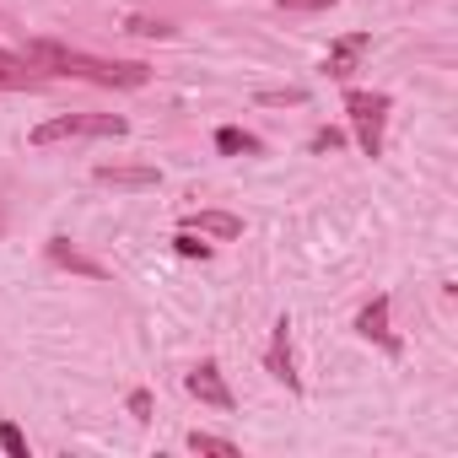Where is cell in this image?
I'll return each mask as SVG.
<instances>
[{
    "mask_svg": "<svg viewBox=\"0 0 458 458\" xmlns=\"http://www.w3.org/2000/svg\"><path fill=\"white\" fill-rule=\"evenodd\" d=\"M28 65L49 81V76H65V81H92V87H146L151 71L140 60H103V55H87V49H71V44H55V38H33L28 49Z\"/></svg>",
    "mask_w": 458,
    "mask_h": 458,
    "instance_id": "obj_1",
    "label": "cell"
},
{
    "mask_svg": "<svg viewBox=\"0 0 458 458\" xmlns=\"http://www.w3.org/2000/svg\"><path fill=\"white\" fill-rule=\"evenodd\" d=\"M130 124L119 119V114H60V119H49V124H38L33 130V146H65V140H119Z\"/></svg>",
    "mask_w": 458,
    "mask_h": 458,
    "instance_id": "obj_2",
    "label": "cell"
},
{
    "mask_svg": "<svg viewBox=\"0 0 458 458\" xmlns=\"http://www.w3.org/2000/svg\"><path fill=\"white\" fill-rule=\"evenodd\" d=\"M345 114H351V130L361 140L367 157H383V124H388V98L383 92H345Z\"/></svg>",
    "mask_w": 458,
    "mask_h": 458,
    "instance_id": "obj_3",
    "label": "cell"
},
{
    "mask_svg": "<svg viewBox=\"0 0 458 458\" xmlns=\"http://www.w3.org/2000/svg\"><path fill=\"white\" fill-rule=\"evenodd\" d=\"M183 388L199 399V404H216V410H233V388H226V377H221V367L216 361H199L189 377H183Z\"/></svg>",
    "mask_w": 458,
    "mask_h": 458,
    "instance_id": "obj_4",
    "label": "cell"
},
{
    "mask_svg": "<svg viewBox=\"0 0 458 458\" xmlns=\"http://www.w3.org/2000/svg\"><path fill=\"white\" fill-rule=\"evenodd\" d=\"M367 49H372V33H345V38H340V44L329 49V60H324V71H329L335 81H351Z\"/></svg>",
    "mask_w": 458,
    "mask_h": 458,
    "instance_id": "obj_5",
    "label": "cell"
},
{
    "mask_svg": "<svg viewBox=\"0 0 458 458\" xmlns=\"http://www.w3.org/2000/svg\"><path fill=\"white\" fill-rule=\"evenodd\" d=\"M286 329H292V324L281 318V324H276V335H270L265 367H270V377H281V383H286V388L297 394V388H302V377H297V361H292V335H286Z\"/></svg>",
    "mask_w": 458,
    "mask_h": 458,
    "instance_id": "obj_6",
    "label": "cell"
},
{
    "mask_svg": "<svg viewBox=\"0 0 458 458\" xmlns=\"http://www.w3.org/2000/svg\"><path fill=\"white\" fill-rule=\"evenodd\" d=\"M356 335H367V340H377L388 356H399V335L388 329V297H377L372 308H361V313H356Z\"/></svg>",
    "mask_w": 458,
    "mask_h": 458,
    "instance_id": "obj_7",
    "label": "cell"
},
{
    "mask_svg": "<svg viewBox=\"0 0 458 458\" xmlns=\"http://www.w3.org/2000/svg\"><path fill=\"white\" fill-rule=\"evenodd\" d=\"M183 226L199 238H243V221L226 210H194V216H183Z\"/></svg>",
    "mask_w": 458,
    "mask_h": 458,
    "instance_id": "obj_8",
    "label": "cell"
},
{
    "mask_svg": "<svg viewBox=\"0 0 458 458\" xmlns=\"http://www.w3.org/2000/svg\"><path fill=\"white\" fill-rule=\"evenodd\" d=\"M0 87H6V92H28V87H44V76L28 65V55L0 49Z\"/></svg>",
    "mask_w": 458,
    "mask_h": 458,
    "instance_id": "obj_9",
    "label": "cell"
},
{
    "mask_svg": "<svg viewBox=\"0 0 458 458\" xmlns=\"http://www.w3.org/2000/svg\"><path fill=\"white\" fill-rule=\"evenodd\" d=\"M92 178H98V183H114V189H157V183H162L157 167H98Z\"/></svg>",
    "mask_w": 458,
    "mask_h": 458,
    "instance_id": "obj_10",
    "label": "cell"
},
{
    "mask_svg": "<svg viewBox=\"0 0 458 458\" xmlns=\"http://www.w3.org/2000/svg\"><path fill=\"white\" fill-rule=\"evenodd\" d=\"M49 259H55V265H65V270H76V276H92V281H103V276H108V270H103L98 259L76 254V249H71L65 238H49Z\"/></svg>",
    "mask_w": 458,
    "mask_h": 458,
    "instance_id": "obj_11",
    "label": "cell"
},
{
    "mask_svg": "<svg viewBox=\"0 0 458 458\" xmlns=\"http://www.w3.org/2000/svg\"><path fill=\"white\" fill-rule=\"evenodd\" d=\"M216 151H226V157H259L265 146H259L249 130H233V124H226V130H216Z\"/></svg>",
    "mask_w": 458,
    "mask_h": 458,
    "instance_id": "obj_12",
    "label": "cell"
},
{
    "mask_svg": "<svg viewBox=\"0 0 458 458\" xmlns=\"http://www.w3.org/2000/svg\"><path fill=\"white\" fill-rule=\"evenodd\" d=\"M189 447H194V453H216V458H238V442L210 437V431H189Z\"/></svg>",
    "mask_w": 458,
    "mask_h": 458,
    "instance_id": "obj_13",
    "label": "cell"
},
{
    "mask_svg": "<svg viewBox=\"0 0 458 458\" xmlns=\"http://www.w3.org/2000/svg\"><path fill=\"white\" fill-rule=\"evenodd\" d=\"M173 243H178V254H183V259H210V243H205V238H194L189 226H183V233H178Z\"/></svg>",
    "mask_w": 458,
    "mask_h": 458,
    "instance_id": "obj_14",
    "label": "cell"
},
{
    "mask_svg": "<svg viewBox=\"0 0 458 458\" xmlns=\"http://www.w3.org/2000/svg\"><path fill=\"white\" fill-rule=\"evenodd\" d=\"M0 447H6L12 458H28V437H22L12 420H0Z\"/></svg>",
    "mask_w": 458,
    "mask_h": 458,
    "instance_id": "obj_15",
    "label": "cell"
},
{
    "mask_svg": "<svg viewBox=\"0 0 458 458\" xmlns=\"http://www.w3.org/2000/svg\"><path fill=\"white\" fill-rule=\"evenodd\" d=\"M124 28H130V33H140V38H167V33H173L167 22H151V17H130Z\"/></svg>",
    "mask_w": 458,
    "mask_h": 458,
    "instance_id": "obj_16",
    "label": "cell"
},
{
    "mask_svg": "<svg viewBox=\"0 0 458 458\" xmlns=\"http://www.w3.org/2000/svg\"><path fill=\"white\" fill-rule=\"evenodd\" d=\"M281 6H286V12H329L335 0H281Z\"/></svg>",
    "mask_w": 458,
    "mask_h": 458,
    "instance_id": "obj_17",
    "label": "cell"
},
{
    "mask_svg": "<svg viewBox=\"0 0 458 458\" xmlns=\"http://www.w3.org/2000/svg\"><path fill=\"white\" fill-rule=\"evenodd\" d=\"M130 415L135 420H151V394H130Z\"/></svg>",
    "mask_w": 458,
    "mask_h": 458,
    "instance_id": "obj_18",
    "label": "cell"
},
{
    "mask_svg": "<svg viewBox=\"0 0 458 458\" xmlns=\"http://www.w3.org/2000/svg\"><path fill=\"white\" fill-rule=\"evenodd\" d=\"M335 146H340V130H318L313 135V151H335Z\"/></svg>",
    "mask_w": 458,
    "mask_h": 458,
    "instance_id": "obj_19",
    "label": "cell"
},
{
    "mask_svg": "<svg viewBox=\"0 0 458 458\" xmlns=\"http://www.w3.org/2000/svg\"><path fill=\"white\" fill-rule=\"evenodd\" d=\"M259 103H302V92H265Z\"/></svg>",
    "mask_w": 458,
    "mask_h": 458,
    "instance_id": "obj_20",
    "label": "cell"
},
{
    "mask_svg": "<svg viewBox=\"0 0 458 458\" xmlns=\"http://www.w3.org/2000/svg\"><path fill=\"white\" fill-rule=\"evenodd\" d=\"M0 233H6V216H0Z\"/></svg>",
    "mask_w": 458,
    "mask_h": 458,
    "instance_id": "obj_21",
    "label": "cell"
}]
</instances>
